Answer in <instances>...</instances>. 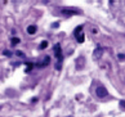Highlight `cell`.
<instances>
[{"label": "cell", "instance_id": "obj_3", "mask_svg": "<svg viewBox=\"0 0 125 117\" xmlns=\"http://www.w3.org/2000/svg\"><path fill=\"white\" fill-rule=\"evenodd\" d=\"M95 94H97V97H99V98H104V97H107L108 91H107V89H106L104 86H98L95 89Z\"/></svg>", "mask_w": 125, "mask_h": 117}, {"label": "cell", "instance_id": "obj_18", "mask_svg": "<svg viewBox=\"0 0 125 117\" xmlns=\"http://www.w3.org/2000/svg\"><path fill=\"white\" fill-rule=\"evenodd\" d=\"M59 25H58V23H53V25H52V27H58Z\"/></svg>", "mask_w": 125, "mask_h": 117}, {"label": "cell", "instance_id": "obj_5", "mask_svg": "<svg viewBox=\"0 0 125 117\" xmlns=\"http://www.w3.org/2000/svg\"><path fill=\"white\" fill-rule=\"evenodd\" d=\"M84 64H85L84 57H79V58L76 59V68H77V69H81L83 67H84Z\"/></svg>", "mask_w": 125, "mask_h": 117}, {"label": "cell", "instance_id": "obj_9", "mask_svg": "<svg viewBox=\"0 0 125 117\" xmlns=\"http://www.w3.org/2000/svg\"><path fill=\"white\" fill-rule=\"evenodd\" d=\"M81 31H83V26H77L76 29H75V31H73V35H75V36L80 35V34H81Z\"/></svg>", "mask_w": 125, "mask_h": 117}, {"label": "cell", "instance_id": "obj_14", "mask_svg": "<svg viewBox=\"0 0 125 117\" xmlns=\"http://www.w3.org/2000/svg\"><path fill=\"white\" fill-rule=\"evenodd\" d=\"M119 106H120V108L125 109V100H120V102H119Z\"/></svg>", "mask_w": 125, "mask_h": 117}, {"label": "cell", "instance_id": "obj_2", "mask_svg": "<svg viewBox=\"0 0 125 117\" xmlns=\"http://www.w3.org/2000/svg\"><path fill=\"white\" fill-rule=\"evenodd\" d=\"M53 49H54V54H55V58L58 59V62H62L63 54H62V49H61V44H55Z\"/></svg>", "mask_w": 125, "mask_h": 117}, {"label": "cell", "instance_id": "obj_12", "mask_svg": "<svg viewBox=\"0 0 125 117\" xmlns=\"http://www.w3.org/2000/svg\"><path fill=\"white\" fill-rule=\"evenodd\" d=\"M10 43H12V45H17L18 43H20V39H18V37H13V39L10 40Z\"/></svg>", "mask_w": 125, "mask_h": 117}, {"label": "cell", "instance_id": "obj_7", "mask_svg": "<svg viewBox=\"0 0 125 117\" xmlns=\"http://www.w3.org/2000/svg\"><path fill=\"white\" fill-rule=\"evenodd\" d=\"M27 32H29L30 35H34L35 32H36V26H34V25L29 26V27H27Z\"/></svg>", "mask_w": 125, "mask_h": 117}, {"label": "cell", "instance_id": "obj_10", "mask_svg": "<svg viewBox=\"0 0 125 117\" xmlns=\"http://www.w3.org/2000/svg\"><path fill=\"white\" fill-rule=\"evenodd\" d=\"M47 46H48V41H47V40H44V41H41V43H40L39 49H40V50H43V49L47 48Z\"/></svg>", "mask_w": 125, "mask_h": 117}, {"label": "cell", "instance_id": "obj_15", "mask_svg": "<svg viewBox=\"0 0 125 117\" xmlns=\"http://www.w3.org/2000/svg\"><path fill=\"white\" fill-rule=\"evenodd\" d=\"M16 55H18V57H22V58H25V54L22 53L21 50H17V51H16Z\"/></svg>", "mask_w": 125, "mask_h": 117}, {"label": "cell", "instance_id": "obj_4", "mask_svg": "<svg viewBox=\"0 0 125 117\" xmlns=\"http://www.w3.org/2000/svg\"><path fill=\"white\" fill-rule=\"evenodd\" d=\"M49 63H50V57H49V55H47V57H44V58H43L41 63H35V67L43 68V67H45V66H48Z\"/></svg>", "mask_w": 125, "mask_h": 117}, {"label": "cell", "instance_id": "obj_13", "mask_svg": "<svg viewBox=\"0 0 125 117\" xmlns=\"http://www.w3.org/2000/svg\"><path fill=\"white\" fill-rule=\"evenodd\" d=\"M3 54L5 55V57H12V55H13V54H12V51H9V50H4V51H3Z\"/></svg>", "mask_w": 125, "mask_h": 117}, {"label": "cell", "instance_id": "obj_11", "mask_svg": "<svg viewBox=\"0 0 125 117\" xmlns=\"http://www.w3.org/2000/svg\"><path fill=\"white\" fill-rule=\"evenodd\" d=\"M76 39H77V43H84V39H85V36H84V34L81 32L80 35H77V36H76Z\"/></svg>", "mask_w": 125, "mask_h": 117}, {"label": "cell", "instance_id": "obj_17", "mask_svg": "<svg viewBox=\"0 0 125 117\" xmlns=\"http://www.w3.org/2000/svg\"><path fill=\"white\" fill-rule=\"evenodd\" d=\"M31 102H32V103H36V102H38V98H32Z\"/></svg>", "mask_w": 125, "mask_h": 117}, {"label": "cell", "instance_id": "obj_6", "mask_svg": "<svg viewBox=\"0 0 125 117\" xmlns=\"http://www.w3.org/2000/svg\"><path fill=\"white\" fill-rule=\"evenodd\" d=\"M102 53H103V49L101 48V46H98V48H97L95 50H94V53H93V55L95 58H99L101 55H102Z\"/></svg>", "mask_w": 125, "mask_h": 117}, {"label": "cell", "instance_id": "obj_16", "mask_svg": "<svg viewBox=\"0 0 125 117\" xmlns=\"http://www.w3.org/2000/svg\"><path fill=\"white\" fill-rule=\"evenodd\" d=\"M117 58H119L120 60H124V59H125V54H119Z\"/></svg>", "mask_w": 125, "mask_h": 117}, {"label": "cell", "instance_id": "obj_8", "mask_svg": "<svg viewBox=\"0 0 125 117\" xmlns=\"http://www.w3.org/2000/svg\"><path fill=\"white\" fill-rule=\"evenodd\" d=\"M35 67V64L34 63H31V62H27L26 63V72L29 73V72H31V69Z\"/></svg>", "mask_w": 125, "mask_h": 117}, {"label": "cell", "instance_id": "obj_1", "mask_svg": "<svg viewBox=\"0 0 125 117\" xmlns=\"http://www.w3.org/2000/svg\"><path fill=\"white\" fill-rule=\"evenodd\" d=\"M61 13L63 16H66V17H70V16H73V14H80V10H77V9H75V8H63L62 10H61Z\"/></svg>", "mask_w": 125, "mask_h": 117}]
</instances>
